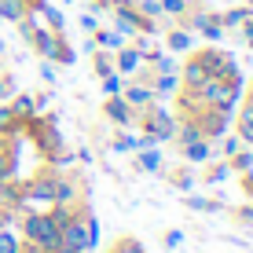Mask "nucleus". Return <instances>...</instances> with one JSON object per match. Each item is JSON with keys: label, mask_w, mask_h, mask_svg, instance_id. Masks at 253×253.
I'll return each mask as SVG.
<instances>
[{"label": "nucleus", "mask_w": 253, "mask_h": 253, "mask_svg": "<svg viewBox=\"0 0 253 253\" xmlns=\"http://www.w3.org/2000/svg\"><path fill=\"white\" fill-rule=\"evenodd\" d=\"M22 128H26V136L33 139V147H37L44 158H66L63 154V139H59V128H55V118H37V114H30L22 121Z\"/></svg>", "instance_id": "f257e3e1"}, {"label": "nucleus", "mask_w": 253, "mask_h": 253, "mask_svg": "<svg viewBox=\"0 0 253 253\" xmlns=\"http://www.w3.org/2000/svg\"><path fill=\"white\" fill-rule=\"evenodd\" d=\"M59 246L77 250V253H84V250L95 246V220L84 213V209H74V216L59 228Z\"/></svg>", "instance_id": "f03ea898"}, {"label": "nucleus", "mask_w": 253, "mask_h": 253, "mask_svg": "<svg viewBox=\"0 0 253 253\" xmlns=\"http://www.w3.org/2000/svg\"><path fill=\"white\" fill-rule=\"evenodd\" d=\"M22 235H26V242H33V246H41L48 253L59 246V224L48 213H30L22 220Z\"/></svg>", "instance_id": "7ed1b4c3"}, {"label": "nucleus", "mask_w": 253, "mask_h": 253, "mask_svg": "<svg viewBox=\"0 0 253 253\" xmlns=\"http://www.w3.org/2000/svg\"><path fill=\"white\" fill-rule=\"evenodd\" d=\"M139 125H143V139H147V143H162V139H172L176 121H172V114H165L162 107L151 103V107L139 114Z\"/></svg>", "instance_id": "20e7f679"}, {"label": "nucleus", "mask_w": 253, "mask_h": 253, "mask_svg": "<svg viewBox=\"0 0 253 253\" xmlns=\"http://www.w3.org/2000/svg\"><path fill=\"white\" fill-rule=\"evenodd\" d=\"M110 11H114L121 33H154V19H147V15L132 4V0H118Z\"/></svg>", "instance_id": "39448f33"}, {"label": "nucleus", "mask_w": 253, "mask_h": 253, "mask_svg": "<svg viewBox=\"0 0 253 253\" xmlns=\"http://www.w3.org/2000/svg\"><path fill=\"white\" fill-rule=\"evenodd\" d=\"M191 55L202 63L206 77H235V74H239L235 59L228 55V51H220V48H198V51H191Z\"/></svg>", "instance_id": "423d86ee"}, {"label": "nucleus", "mask_w": 253, "mask_h": 253, "mask_svg": "<svg viewBox=\"0 0 253 253\" xmlns=\"http://www.w3.org/2000/svg\"><path fill=\"white\" fill-rule=\"evenodd\" d=\"M103 114L114 121V125H132V107H128L121 95H107V103H103Z\"/></svg>", "instance_id": "0eeeda50"}, {"label": "nucleus", "mask_w": 253, "mask_h": 253, "mask_svg": "<svg viewBox=\"0 0 253 253\" xmlns=\"http://www.w3.org/2000/svg\"><path fill=\"white\" fill-rule=\"evenodd\" d=\"M180 81H184V88H198V84H206L209 77H206V70H202V63H198L195 55L184 63V74H180Z\"/></svg>", "instance_id": "6e6552de"}, {"label": "nucleus", "mask_w": 253, "mask_h": 253, "mask_svg": "<svg viewBox=\"0 0 253 253\" xmlns=\"http://www.w3.org/2000/svg\"><path fill=\"white\" fill-rule=\"evenodd\" d=\"M26 15H33L26 0H0V19L4 22H22Z\"/></svg>", "instance_id": "1a4fd4ad"}, {"label": "nucleus", "mask_w": 253, "mask_h": 253, "mask_svg": "<svg viewBox=\"0 0 253 253\" xmlns=\"http://www.w3.org/2000/svg\"><path fill=\"white\" fill-rule=\"evenodd\" d=\"M180 151H184V158H187V162H209V158H213V151H209V139H195V143H184Z\"/></svg>", "instance_id": "9d476101"}, {"label": "nucleus", "mask_w": 253, "mask_h": 253, "mask_svg": "<svg viewBox=\"0 0 253 253\" xmlns=\"http://www.w3.org/2000/svg\"><path fill=\"white\" fill-rule=\"evenodd\" d=\"M125 103H128V107H151V103H154V92L147 88V84H132V88L125 92Z\"/></svg>", "instance_id": "9b49d317"}, {"label": "nucleus", "mask_w": 253, "mask_h": 253, "mask_svg": "<svg viewBox=\"0 0 253 253\" xmlns=\"http://www.w3.org/2000/svg\"><path fill=\"white\" fill-rule=\"evenodd\" d=\"M139 59H143V55H139L136 48H118L114 63H118V70H121V74H132V70L139 66Z\"/></svg>", "instance_id": "f8f14e48"}, {"label": "nucleus", "mask_w": 253, "mask_h": 253, "mask_svg": "<svg viewBox=\"0 0 253 253\" xmlns=\"http://www.w3.org/2000/svg\"><path fill=\"white\" fill-rule=\"evenodd\" d=\"M239 139L242 143H250L253 147V107H242V114H239Z\"/></svg>", "instance_id": "ddd939ff"}, {"label": "nucleus", "mask_w": 253, "mask_h": 253, "mask_svg": "<svg viewBox=\"0 0 253 253\" xmlns=\"http://www.w3.org/2000/svg\"><path fill=\"white\" fill-rule=\"evenodd\" d=\"M139 151H143V154H139V169H147V172L162 169V154L154 151V143H151V147H139Z\"/></svg>", "instance_id": "4468645a"}, {"label": "nucleus", "mask_w": 253, "mask_h": 253, "mask_svg": "<svg viewBox=\"0 0 253 253\" xmlns=\"http://www.w3.org/2000/svg\"><path fill=\"white\" fill-rule=\"evenodd\" d=\"M95 33V44L103 48H121V33H110V30H92Z\"/></svg>", "instance_id": "2eb2a0df"}, {"label": "nucleus", "mask_w": 253, "mask_h": 253, "mask_svg": "<svg viewBox=\"0 0 253 253\" xmlns=\"http://www.w3.org/2000/svg\"><path fill=\"white\" fill-rule=\"evenodd\" d=\"M169 48H172V51H187V48H191V33L172 30V33H169Z\"/></svg>", "instance_id": "dca6fc26"}, {"label": "nucleus", "mask_w": 253, "mask_h": 253, "mask_svg": "<svg viewBox=\"0 0 253 253\" xmlns=\"http://www.w3.org/2000/svg\"><path fill=\"white\" fill-rule=\"evenodd\" d=\"M187 0H162V15H187Z\"/></svg>", "instance_id": "f3484780"}, {"label": "nucleus", "mask_w": 253, "mask_h": 253, "mask_svg": "<svg viewBox=\"0 0 253 253\" xmlns=\"http://www.w3.org/2000/svg\"><path fill=\"white\" fill-rule=\"evenodd\" d=\"M22 246H19V239H15L11 231H4L0 228V253H19Z\"/></svg>", "instance_id": "a211bd4d"}, {"label": "nucleus", "mask_w": 253, "mask_h": 253, "mask_svg": "<svg viewBox=\"0 0 253 253\" xmlns=\"http://www.w3.org/2000/svg\"><path fill=\"white\" fill-rule=\"evenodd\" d=\"M132 4L147 15V19H158V15H162V4H158V0H132Z\"/></svg>", "instance_id": "6ab92c4d"}, {"label": "nucleus", "mask_w": 253, "mask_h": 253, "mask_svg": "<svg viewBox=\"0 0 253 253\" xmlns=\"http://www.w3.org/2000/svg\"><path fill=\"white\" fill-rule=\"evenodd\" d=\"M114 253H143V246H139L136 239H121L118 246H114Z\"/></svg>", "instance_id": "aec40b11"}, {"label": "nucleus", "mask_w": 253, "mask_h": 253, "mask_svg": "<svg viewBox=\"0 0 253 253\" xmlns=\"http://www.w3.org/2000/svg\"><path fill=\"white\" fill-rule=\"evenodd\" d=\"M103 88H107V95H118L121 92V77L118 74H107V77H103Z\"/></svg>", "instance_id": "412c9836"}, {"label": "nucleus", "mask_w": 253, "mask_h": 253, "mask_svg": "<svg viewBox=\"0 0 253 253\" xmlns=\"http://www.w3.org/2000/svg\"><path fill=\"white\" fill-rule=\"evenodd\" d=\"M11 88H15V77H11V74H0V99H7Z\"/></svg>", "instance_id": "4be33fe9"}, {"label": "nucleus", "mask_w": 253, "mask_h": 253, "mask_svg": "<svg viewBox=\"0 0 253 253\" xmlns=\"http://www.w3.org/2000/svg\"><path fill=\"white\" fill-rule=\"evenodd\" d=\"M95 74H99V77L114 74V66H110V59H107V55H95Z\"/></svg>", "instance_id": "5701e85b"}, {"label": "nucleus", "mask_w": 253, "mask_h": 253, "mask_svg": "<svg viewBox=\"0 0 253 253\" xmlns=\"http://www.w3.org/2000/svg\"><path fill=\"white\" fill-rule=\"evenodd\" d=\"M246 107H253V84H250V95H246Z\"/></svg>", "instance_id": "b1692460"}]
</instances>
